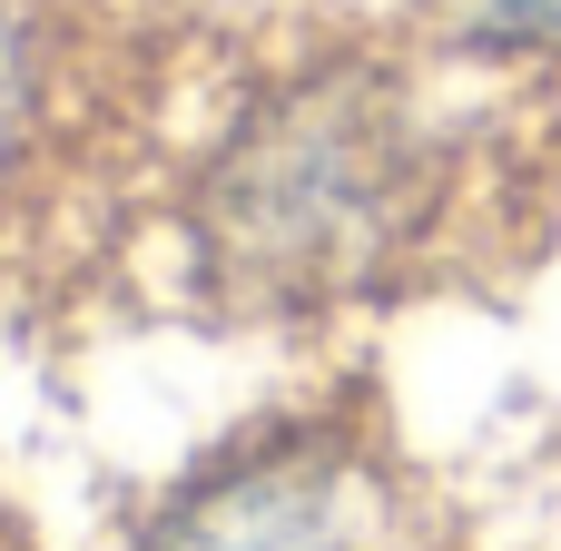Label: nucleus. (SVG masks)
<instances>
[{"instance_id": "f257e3e1", "label": "nucleus", "mask_w": 561, "mask_h": 551, "mask_svg": "<svg viewBox=\"0 0 561 551\" xmlns=\"http://www.w3.org/2000/svg\"><path fill=\"white\" fill-rule=\"evenodd\" d=\"M424 39H325L276 59L178 177V237L207 315L325 325L434 296L493 256L523 168L493 118L444 99Z\"/></svg>"}, {"instance_id": "f03ea898", "label": "nucleus", "mask_w": 561, "mask_h": 551, "mask_svg": "<svg viewBox=\"0 0 561 551\" xmlns=\"http://www.w3.org/2000/svg\"><path fill=\"white\" fill-rule=\"evenodd\" d=\"M404 444L385 434L375 384H335L227 434L168 483L128 551H424Z\"/></svg>"}, {"instance_id": "7ed1b4c3", "label": "nucleus", "mask_w": 561, "mask_h": 551, "mask_svg": "<svg viewBox=\"0 0 561 551\" xmlns=\"http://www.w3.org/2000/svg\"><path fill=\"white\" fill-rule=\"evenodd\" d=\"M148 118L128 49H99L69 0H0V286H49L89 256V187Z\"/></svg>"}, {"instance_id": "20e7f679", "label": "nucleus", "mask_w": 561, "mask_h": 551, "mask_svg": "<svg viewBox=\"0 0 561 551\" xmlns=\"http://www.w3.org/2000/svg\"><path fill=\"white\" fill-rule=\"evenodd\" d=\"M394 30L493 79H561V0H404Z\"/></svg>"}, {"instance_id": "39448f33", "label": "nucleus", "mask_w": 561, "mask_h": 551, "mask_svg": "<svg viewBox=\"0 0 561 551\" xmlns=\"http://www.w3.org/2000/svg\"><path fill=\"white\" fill-rule=\"evenodd\" d=\"M0 551H39L30 532H20V513H0Z\"/></svg>"}, {"instance_id": "423d86ee", "label": "nucleus", "mask_w": 561, "mask_h": 551, "mask_svg": "<svg viewBox=\"0 0 561 551\" xmlns=\"http://www.w3.org/2000/svg\"><path fill=\"white\" fill-rule=\"evenodd\" d=\"M424 551H454V542H444V532H434V542H424Z\"/></svg>"}]
</instances>
